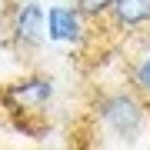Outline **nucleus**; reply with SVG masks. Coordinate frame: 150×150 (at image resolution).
I'll list each match as a JSON object with an SVG mask.
<instances>
[{
	"label": "nucleus",
	"instance_id": "1",
	"mask_svg": "<svg viewBox=\"0 0 150 150\" xmlns=\"http://www.w3.org/2000/svg\"><path fill=\"white\" fill-rule=\"evenodd\" d=\"M97 113H100L103 127H107L120 144H134V140L140 137V127H144V107L137 103V97H130V93H110V97L100 100Z\"/></svg>",
	"mask_w": 150,
	"mask_h": 150
},
{
	"label": "nucleus",
	"instance_id": "2",
	"mask_svg": "<svg viewBox=\"0 0 150 150\" xmlns=\"http://www.w3.org/2000/svg\"><path fill=\"white\" fill-rule=\"evenodd\" d=\"M4 97L10 103V110H20V117H37L54 97V83H50V77H23V80L7 87Z\"/></svg>",
	"mask_w": 150,
	"mask_h": 150
},
{
	"label": "nucleus",
	"instance_id": "3",
	"mask_svg": "<svg viewBox=\"0 0 150 150\" xmlns=\"http://www.w3.org/2000/svg\"><path fill=\"white\" fill-rule=\"evenodd\" d=\"M43 33L50 40H60V43H80L83 40V13L77 7H50L47 17H43Z\"/></svg>",
	"mask_w": 150,
	"mask_h": 150
},
{
	"label": "nucleus",
	"instance_id": "4",
	"mask_svg": "<svg viewBox=\"0 0 150 150\" xmlns=\"http://www.w3.org/2000/svg\"><path fill=\"white\" fill-rule=\"evenodd\" d=\"M13 40L17 47H40L43 40V7L40 4H23L13 13Z\"/></svg>",
	"mask_w": 150,
	"mask_h": 150
},
{
	"label": "nucleus",
	"instance_id": "5",
	"mask_svg": "<svg viewBox=\"0 0 150 150\" xmlns=\"http://www.w3.org/2000/svg\"><path fill=\"white\" fill-rule=\"evenodd\" d=\"M110 13L123 30H137L150 23V0H110Z\"/></svg>",
	"mask_w": 150,
	"mask_h": 150
},
{
	"label": "nucleus",
	"instance_id": "6",
	"mask_svg": "<svg viewBox=\"0 0 150 150\" xmlns=\"http://www.w3.org/2000/svg\"><path fill=\"white\" fill-rule=\"evenodd\" d=\"M77 10L83 17H100L110 10V0H77Z\"/></svg>",
	"mask_w": 150,
	"mask_h": 150
},
{
	"label": "nucleus",
	"instance_id": "7",
	"mask_svg": "<svg viewBox=\"0 0 150 150\" xmlns=\"http://www.w3.org/2000/svg\"><path fill=\"white\" fill-rule=\"evenodd\" d=\"M134 80H137V87H140L144 93H150V54L140 60V67L134 70Z\"/></svg>",
	"mask_w": 150,
	"mask_h": 150
}]
</instances>
